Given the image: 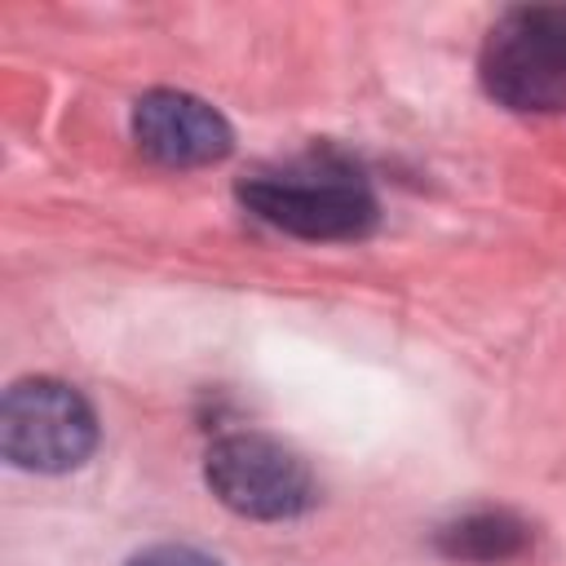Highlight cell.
I'll return each instance as SVG.
<instances>
[{
    "label": "cell",
    "mask_w": 566,
    "mask_h": 566,
    "mask_svg": "<svg viewBox=\"0 0 566 566\" xmlns=\"http://www.w3.org/2000/svg\"><path fill=\"white\" fill-rule=\"evenodd\" d=\"M208 491L239 517L283 522L314 504L305 460L270 433H226L203 455Z\"/></svg>",
    "instance_id": "obj_4"
},
{
    "label": "cell",
    "mask_w": 566,
    "mask_h": 566,
    "mask_svg": "<svg viewBox=\"0 0 566 566\" xmlns=\"http://www.w3.org/2000/svg\"><path fill=\"white\" fill-rule=\"evenodd\" d=\"M128 566H221V562L190 544H155V548H142L137 557H128Z\"/></svg>",
    "instance_id": "obj_7"
},
{
    "label": "cell",
    "mask_w": 566,
    "mask_h": 566,
    "mask_svg": "<svg viewBox=\"0 0 566 566\" xmlns=\"http://www.w3.org/2000/svg\"><path fill=\"white\" fill-rule=\"evenodd\" d=\"M133 137L142 155L168 168H199L230 155V124L221 111H212L203 97L177 93V88H150L133 106Z\"/></svg>",
    "instance_id": "obj_5"
},
{
    "label": "cell",
    "mask_w": 566,
    "mask_h": 566,
    "mask_svg": "<svg viewBox=\"0 0 566 566\" xmlns=\"http://www.w3.org/2000/svg\"><path fill=\"white\" fill-rule=\"evenodd\" d=\"M482 84L509 111L553 115L566 111V9L522 4L509 9L482 44Z\"/></svg>",
    "instance_id": "obj_1"
},
{
    "label": "cell",
    "mask_w": 566,
    "mask_h": 566,
    "mask_svg": "<svg viewBox=\"0 0 566 566\" xmlns=\"http://www.w3.org/2000/svg\"><path fill=\"white\" fill-rule=\"evenodd\" d=\"M531 544V526L509 509H478L438 531V553L469 566H500L522 557Z\"/></svg>",
    "instance_id": "obj_6"
},
{
    "label": "cell",
    "mask_w": 566,
    "mask_h": 566,
    "mask_svg": "<svg viewBox=\"0 0 566 566\" xmlns=\"http://www.w3.org/2000/svg\"><path fill=\"white\" fill-rule=\"evenodd\" d=\"M97 447V416L80 389L53 376L9 385L0 407V451L31 473H66Z\"/></svg>",
    "instance_id": "obj_2"
},
{
    "label": "cell",
    "mask_w": 566,
    "mask_h": 566,
    "mask_svg": "<svg viewBox=\"0 0 566 566\" xmlns=\"http://www.w3.org/2000/svg\"><path fill=\"white\" fill-rule=\"evenodd\" d=\"M239 199L270 226L296 239H363L376 226V199L349 168H292L252 177Z\"/></svg>",
    "instance_id": "obj_3"
}]
</instances>
